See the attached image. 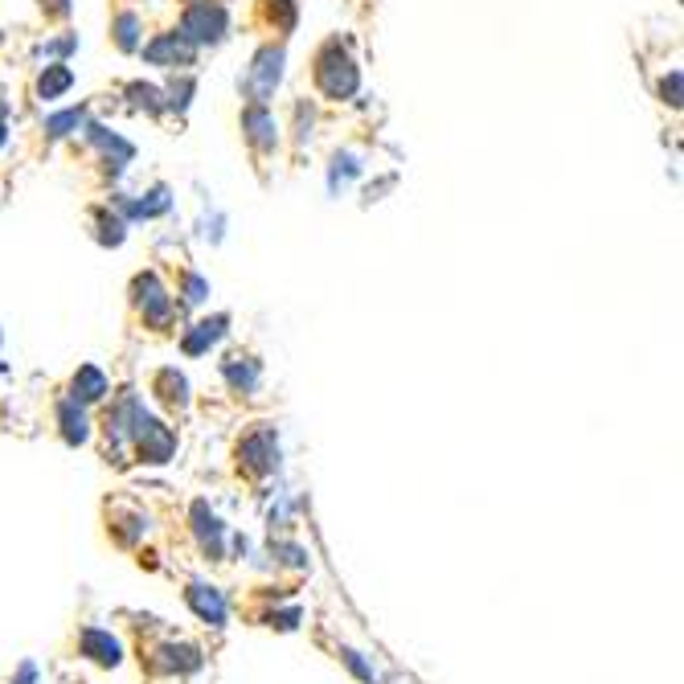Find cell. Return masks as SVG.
<instances>
[{"mask_svg":"<svg viewBox=\"0 0 684 684\" xmlns=\"http://www.w3.org/2000/svg\"><path fill=\"white\" fill-rule=\"evenodd\" d=\"M127 439L136 443V455L144 463H168V459H173V451H177V431H173V426H164L160 418H152L148 410L136 414L132 435H127Z\"/></svg>","mask_w":684,"mask_h":684,"instance_id":"cell-1","label":"cell"},{"mask_svg":"<svg viewBox=\"0 0 684 684\" xmlns=\"http://www.w3.org/2000/svg\"><path fill=\"white\" fill-rule=\"evenodd\" d=\"M316 82L328 99H349L357 91V66L349 62V54H340V46H328L316 58Z\"/></svg>","mask_w":684,"mask_h":684,"instance_id":"cell-2","label":"cell"},{"mask_svg":"<svg viewBox=\"0 0 684 684\" xmlns=\"http://www.w3.org/2000/svg\"><path fill=\"white\" fill-rule=\"evenodd\" d=\"M238 463H242V472H250V476H271L275 472V467H279V439H275L271 426H254L250 435H242Z\"/></svg>","mask_w":684,"mask_h":684,"instance_id":"cell-3","label":"cell"},{"mask_svg":"<svg viewBox=\"0 0 684 684\" xmlns=\"http://www.w3.org/2000/svg\"><path fill=\"white\" fill-rule=\"evenodd\" d=\"M189 521H193V537H197V545H201L205 558H213V562L226 558V541H230V533H226V525H222L218 512H209V504L197 500L193 512H189Z\"/></svg>","mask_w":684,"mask_h":684,"instance_id":"cell-4","label":"cell"},{"mask_svg":"<svg viewBox=\"0 0 684 684\" xmlns=\"http://www.w3.org/2000/svg\"><path fill=\"white\" fill-rule=\"evenodd\" d=\"M181 29H185L181 33L185 41H218L226 33V9L222 5H209V0H201V5H189Z\"/></svg>","mask_w":684,"mask_h":684,"instance_id":"cell-5","label":"cell"},{"mask_svg":"<svg viewBox=\"0 0 684 684\" xmlns=\"http://www.w3.org/2000/svg\"><path fill=\"white\" fill-rule=\"evenodd\" d=\"M185 603H189V607H193V615H197L201 623H209V627H226V619H230V603H226V594H222L218 586L189 582Z\"/></svg>","mask_w":684,"mask_h":684,"instance_id":"cell-6","label":"cell"},{"mask_svg":"<svg viewBox=\"0 0 684 684\" xmlns=\"http://www.w3.org/2000/svg\"><path fill=\"white\" fill-rule=\"evenodd\" d=\"M78 652L87 656L91 664H99V668H119V660H123L119 639H115L107 627H82V635H78Z\"/></svg>","mask_w":684,"mask_h":684,"instance_id":"cell-7","label":"cell"},{"mask_svg":"<svg viewBox=\"0 0 684 684\" xmlns=\"http://www.w3.org/2000/svg\"><path fill=\"white\" fill-rule=\"evenodd\" d=\"M136 299H140V308H144V316H148L152 324H168L173 299L164 295V287H160L156 275H140V279H136Z\"/></svg>","mask_w":684,"mask_h":684,"instance_id":"cell-8","label":"cell"},{"mask_svg":"<svg viewBox=\"0 0 684 684\" xmlns=\"http://www.w3.org/2000/svg\"><path fill=\"white\" fill-rule=\"evenodd\" d=\"M279 74H283V50H263L259 58H254V70H250V91H254V99L263 103L275 91Z\"/></svg>","mask_w":684,"mask_h":684,"instance_id":"cell-9","label":"cell"},{"mask_svg":"<svg viewBox=\"0 0 684 684\" xmlns=\"http://www.w3.org/2000/svg\"><path fill=\"white\" fill-rule=\"evenodd\" d=\"M152 656H156V660H152V668H156V672H177V676H189V672H197V668H201V652H197V648H189V644H164V648H156Z\"/></svg>","mask_w":684,"mask_h":684,"instance_id":"cell-10","label":"cell"},{"mask_svg":"<svg viewBox=\"0 0 684 684\" xmlns=\"http://www.w3.org/2000/svg\"><path fill=\"white\" fill-rule=\"evenodd\" d=\"M58 426H62V439L70 447H82V443L91 439V418H87V410H82L74 398L58 406Z\"/></svg>","mask_w":684,"mask_h":684,"instance_id":"cell-11","label":"cell"},{"mask_svg":"<svg viewBox=\"0 0 684 684\" xmlns=\"http://www.w3.org/2000/svg\"><path fill=\"white\" fill-rule=\"evenodd\" d=\"M144 58L148 62H156V66H185L189 58H193V41H185V37H177V33H168V37H160V41H152V46L144 50Z\"/></svg>","mask_w":684,"mask_h":684,"instance_id":"cell-12","label":"cell"},{"mask_svg":"<svg viewBox=\"0 0 684 684\" xmlns=\"http://www.w3.org/2000/svg\"><path fill=\"white\" fill-rule=\"evenodd\" d=\"M70 390H74L70 398H74L78 406H87V402H99V398H107L111 381H107V377H103L95 365H82V369L74 373V386H70Z\"/></svg>","mask_w":684,"mask_h":684,"instance_id":"cell-13","label":"cell"},{"mask_svg":"<svg viewBox=\"0 0 684 684\" xmlns=\"http://www.w3.org/2000/svg\"><path fill=\"white\" fill-rule=\"evenodd\" d=\"M226 316H213V320H201V324H193V332H185V353L189 357H197V353H205L209 345H218V340L226 336Z\"/></svg>","mask_w":684,"mask_h":684,"instance_id":"cell-14","label":"cell"},{"mask_svg":"<svg viewBox=\"0 0 684 684\" xmlns=\"http://www.w3.org/2000/svg\"><path fill=\"white\" fill-rule=\"evenodd\" d=\"M156 394H160L164 406L185 410V406H189V381H185L177 369H160V373H156Z\"/></svg>","mask_w":684,"mask_h":684,"instance_id":"cell-15","label":"cell"},{"mask_svg":"<svg viewBox=\"0 0 684 684\" xmlns=\"http://www.w3.org/2000/svg\"><path fill=\"white\" fill-rule=\"evenodd\" d=\"M222 373H226V381H230L238 394H250L254 386H259V365H254L250 357H230L222 365Z\"/></svg>","mask_w":684,"mask_h":684,"instance_id":"cell-16","label":"cell"},{"mask_svg":"<svg viewBox=\"0 0 684 684\" xmlns=\"http://www.w3.org/2000/svg\"><path fill=\"white\" fill-rule=\"evenodd\" d=\"M70 82H74V74H70L66 66H46V74L37 78V95H41V99H58V95L70 87Z\"/></svg>","mask_w":684,"mask_h":684,"instance_id":"cell-17","label":"cell"},{"mask_svg":"<svg viewBox=\"0 0 684 684\" xmlns=\"http://www.w3.org/2000/svg\"><path fill=\"white\" fill-rule=\"evenodd\" d=\"M246 127H254V140H263V144H271L275 140V123L267 119V111L263 107H254V111H246Z\"/></svg>","mask_w":684,"mask_h":684,"instance_id":"cell-18","label":"cell"},{"mask_svg":"<svg viewBox=\"0 0 684 684\" xmlns=\"http://www.w3.org/2000/svg\"><path fill=\"white\" fill-rule=\"evenodd\" d=\"M136 29H140V21H136L132 13H123V17L115 21V37H119L123 50H136Z\"/></svg>","mask_w":684,"mask_h":684,"instance_id":"cell-19","label":"cell"},{"mask_svg":"<svg viewBox=\"0 0 684 684\" xmlns=\"http://www.w3.org/2000/svg\"><path fill=\"white\" fill-rule=\"evenodd\" d=\"M340 656H345V664H349V672H353L357 680H365V684H377V672H373V664H365V660H361V652L345 648Z\"/></svg>","mask_w":684,"mask_h":684,"instance_id":"cell-20","label":"cell"},{"mask_svg":"<svg viewBox=\"0 0 684 684\" xmlns=\"http://www.w3.org/2000/svg\"><path fill=\"white\" fill-rule=\"evenodd\" d=\"M299 619H304V611H299V607H291V611H271V615H267V623L279 627V631H295Z\"/></svg>","mask_w":684,"mask_h":684,"instance_id":"cell-21","label":"cell"},{"mask_svg":"<svg viewBox=\"0 0 684 684\" xmlns=\"http://www.w3.org/2000/svg\"><path fill=\"white\" fill-rule=\"evenodd\" d=\"M78 123H82V111H66V115H54V119H50V132H54V136H66L70 127H78Z\"/></svg>","mask_w":684,"mask_h":684,"instance_id":"cell-22","label":"cell"},{"mask_svg":"<svg viewBox=\"0 0 684 684\" xmlns=\"http://www.w3.org/2000/svg\"><path fill=\"white\" fill-rule=\"evenodd\" d=\"M37 680H41V672H37V664H33V660H25V664L17 668V676H13L9 684H37Z\"/></svg>","mask_w":684,"mask_h":684,"instance_id":"cell-23","label":"cell"},{"mask_svg":"<svg viewBox=\"0 0 684 684\" xmlns=\"http://www.w3.org/2000/svg\"><path fill=\"white\" fill-rule=\"evenodd\" d=\"M660 91H664V99H668V103H680V74L664 78V82H660Z\"/></svg>","mask_w":684,"mask_h":684,"instance_id":"cell-24","label":"cell"},{"mask_svg":"<svg viewBox=\"0 0 684 684\" xmlns=\"http://www.w3.org/2000/svg\"><path fill=\"white\" fill-rule=\"evenodd\" d=\"M185 291H189V295H185L189 304H201V299H205V283H201V279H193V275L185 279Z\"/></svg>","mask_w":684,"mask_h":684,"instance_id":"cell-25","label":"cell"},{"mask_svg":"<svg viewBox=\"0 0 684 684\" xmlns=\"http://www.w3.org/2000/svg\"><path fill=\"white\" fill-rule=\"evenodd\" d=\"M0 144H5V123H0Z\"/></svg>","mask_w":684,"mask_h":684,"instance_id":"cell-26","label":"cell"}]
</instances>
